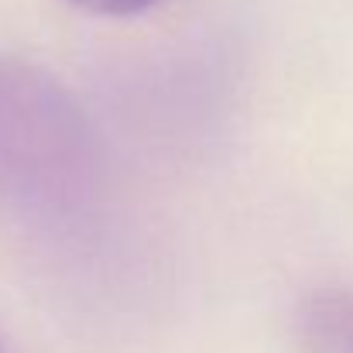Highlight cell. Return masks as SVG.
Instances as JSON below:
<instances>
[{
    "label": "cell",
    "instance_id": "cell-1",
    "mask_svg": "<svg viewBox=\"0 0 353 353\" xmlns=\"http://www.w3.org/2000/svg\"><path fill=\"white\" fill-rule=\"evenodd\" d=\"M103 158L83 107L41 69L0 59V213L72 236L100 210Z\"/></svg>",
    "mask_w": 353,
    "mask_h": 353
},
{
    "label": "cell",
    "instance_id": "cell-2",
    "mask_svg": "<svg viewBox=\"0 0 353 353\" xmlns=\"http://www.w3.org/2000/svg\"><path fill=\"white\" fill-rule=\"evenodd\" d=\"M302 353H353V292H319L299 316Z\"/></svg>",
    "mask_w": 353,
    "mask_h": 353
},
{
    "label": "cell",
    "instance_id": "cell-3",
    "mask_svg": "<svg viewBox=\"0 0 353 353\" xmlns=\"http://www.w3.org/2000/svg\"><path fill=\"white\" fill-rule=\"evenodd\" d=\"M72 7L86 10V14H103V17H130L148 10L154 0H69Z\"/></svg>",
    "mask_w": 353,
    "mask_h": 353
},
{
    "label": "cell",
    "instance_id": "cell-4",
    "mask_svg": "<svg viewBox=\"0 0 353 353\" xmlns=\"http://www.w3.org/2000/svg\"><path fill=\"white\" fill-rule=\"evenodd\" d=\"M0 353H3V347H0Z\"/></svg>",
    "mask_w": 353,
    "mask_h": 353
}]
</instances>
